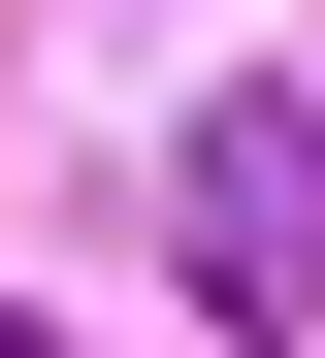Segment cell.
<instances>
[{
  "label": "cell",
  "instance_id": "6da1fadb",
  "mask_svg": "<svg viewBox=\"0 0 325 358\" xmlns=\"http://www.w3.org/2000/svg\"><path fill=\"white\" fill-rule=\"evenodd\" d=\"M163 261L228 326H325V98H195L163 131Z\"/></svg>",
  "mask_w": 325,
  "mask_h": 358
}]
</instances>
